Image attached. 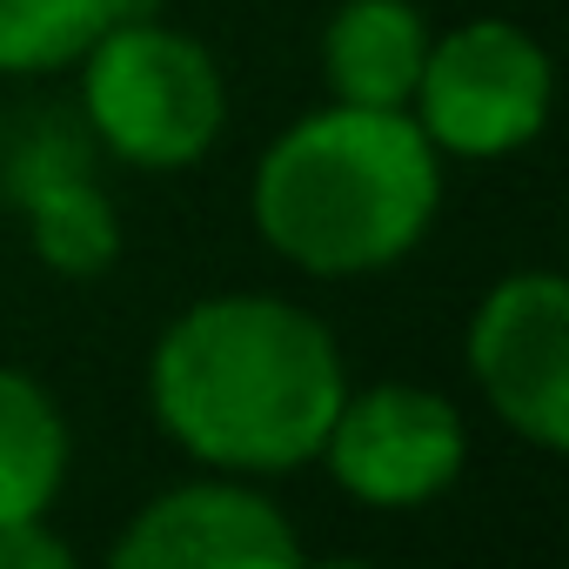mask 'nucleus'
Here are the masks:
<instances>
[{"label":"nucleus","instance_id":"nucleus-12","mask_svg":"<svg viewBox=\"0 0 569 569\" xmlns=\"http://www.w3.org/2000/svg\"><path fill=\"white\" fill-rule=\"evenodd\" d=\"M68 542L41 529V516L28 522H0V569H68Z\"/></svg>","mask_w":569,"mask_h":569},{"label":"nucleus","instance_id":"nucleus-2","mask_svg":"<svg viewBox=\"0 0 569 569\" xmlns=\"http://www.w3.org/2000/svg\"><path fill=\"white\" fill-rule=\"evenodd\" d=\"M442 201V154L409 108L336 101L281 128L254 168L261 241L309 274H376L402 261Z\"/></svg>","mask_w":569,"mask_h":569},{"label":"nucleus","instance_id":"nucleus-11","mask_svg":"<svg viewBox=\"0 0 569 569\" xmlns=\"http://www.w3.org/2000/svg\"><path fill=\"white\" fill-rule=\"evenodd\" d=\"M121 14H141V0H0V74L68 68Z\"/></svg>","mask_w":569,"mask_h":569},{"label":"nucleus","instance_id":"nucleus-1","mask_svg":"<svg viewBox=\"0 0 569 569\" xmlns=\"http://www.w3.org/2000/svg\"><path fill=\"white\" fill-rule=\"evenodd\" d=\"M349 396L336 336L281 296H214L168 322L148 362L161 429L228 476H289L316 462Z\"/></svg>","mask_w":569,"mask_h":569},{"label":"nucleus","instance_id":"nucleus-3","mask_svg":"<svg viewBox=\"0 0 569 569\" xmlns=\"http://www.w3.org/2000/svg\"><path fill=\"white\" fill-rule=\"evenodd\" d=\"M88 128L134 168H188L228 121L221 74L201 41L121 14L88 41Z\"/></svg>","mask_w":569,"mask_h":569},{"label":"nucleus","instance_id":"nucleus-6","mask_svg":"<svg viewBox=\"0 0 569 569\" xmlns=\"http://www.w3.org/2000/svg\"><path fill=\"white\" fill-rule=\"evenodd\" d=\"M356 502L376 509H409L442 496L462 476L469 429L449 396L416 389V382H376L362 396H342L322 449H316Z\"/></svg>","mask_w":569,"mask_h":569},{"label":"nucleus","instance_id":"nucleus-5","mask_svg":"<svg viewBox=\"0 0 569 569\" xmlns=\"http://www.w3.org/2000/svg\"><path fill=\"white\" fill-rule=\"evenodd\" d=\"M469 369L489 409L536 449L569 442V281L549 268L509 274L469 322Z\"/></svg>","mask_w":569,"mask_h":569},{"label":"nucleus","instance_id":"nucleus-7","mask_svg":"<svg viewBox=\"0 0 569 569\" xmlns=\"http://www.w3.org/2000/svg\"><path fill=\"white\" fill-rule=\"evenodd\" d=\"M289 562H302L289 516L241 482L168 489L114 542V569H289Z\"/></svg>","mask_w":569,"mask_h":569},{"label":"nucleus","instance_id":"nucleus-4","mask_svg":"<svg viewBox=\"0 0 569 569\" xmlns=\"http://www.w3.org/2000/svg\"><path fill=\"white\" fill-rule=\"evenodd\" d=\"M409 114L436 154H522L549 121V54L516 21H462L456 34L429 41Z\"/></svg>","mask_w":569,"mask_h":569},{"label":"nucleus","instance_id":"nucleus-8","mask_svg":"<svg viewBox=\"0 0 569 569\" xmlns=\"http://www.w3.org/2000/svg\"><path fill=\"white\" fill-rule=\"evenodd\" d=\"M8 201L28 214V234H34V254L54 268V274H101L114 254H121V221H114V201L101 194L94 168H88V148L74 128L48 121L41 134H28L0 174Z\"/></svg>","mask_w":569,"mask_h":569},{"label":"nucleus","instance_id":"nucleus-10","mask_svg":"<svg viewBox=\"0 0 569 569\" xmlns=\"http://www.w3.org/2000/svg\"><path fill=\"white\" fill-rule=\"evenodd\" d=\"M61 476H68V422L54 396L21 369H0V522L48 516Z\"/></svg>","mask_w":569,"mask_h":569},{"label":"nucleus","instance_id":"nucleus-9","mask_svg":"<svg viewBox=\"0 0 569 569\" xmlns=\"http://www.w3.org/2000/svg\"><path fill=\"white\" fill-rule=\"evenodd\" d=\"M429 28L409 0H342L329 34H322V68L336 101L356 108H409L422 81Z\"/></svg>","mask_w":569,"mask_h":569}]
</instances>
